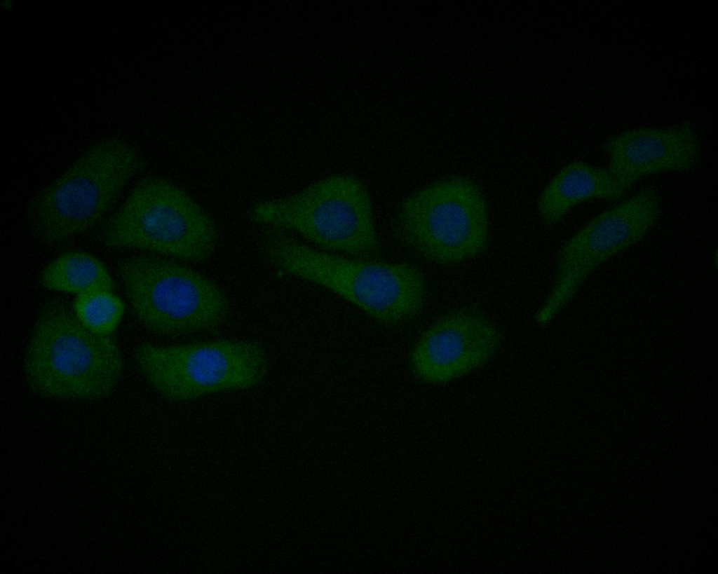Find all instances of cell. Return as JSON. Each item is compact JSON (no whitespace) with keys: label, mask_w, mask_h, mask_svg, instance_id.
Instances as JSON below:
<instances>
[{"label":"cell","mask_w":718,"mask_h":574,"mask_svg":"<svg viewBox=\"0 0 718 574\" xmlns=\"http://www.w3.org/2000/svg\"><path fill=\"white\" fill-rule=\"evenodd\" d=\"M267 229L261 253L279 271L323 287L382 324L409 320L423 310L426 283L416 266L346 259L314 250L283 231Z\"/></svg>","instance_id":"obj_1"},{"label":"cell","mask_w":718,"mask_h":574,"mask_svg":"<svg viewBox=\"0 0 718 574\" xmlns=\"http://www.w3.org/2000/svg\"><path fill=\"white\" fill-rule=\"evenodd\" d=\"M123 370L122 353L111 335L89 330L59 300L41 308L24 360L34 393L55 399H102L114 390Z\"/></svg>","instance_id":"obj_2"},{"label":"cell","mask_w":718,"mask_h":574,"mask_svg":"<svg viewBox=\"0 0 718 574\" xmlns=\"http://www.w3.org/2000/svg\"><path fill=\"white\" fill-rule=\"evenodd\" d=\"M218 232L209 214L170 181H140L112 216L102 240L112 247L147 250L185 261L200 262L215 250Z\"/></svg>","instance_id":"obj_3"},{"label":"cell","mask_w":718,"mask_h":574,"mask_svg":"<svg viewBox=\"0 0 718 574\" xmlns=\"http://www.w3.org/2000/svg\"><path fill=\"white\" fill-rule=\"evenodd\" d=\"M397 231L403 243L424 259L456 265L478 257L487 246L489 206L474 181L462 176L446 177L402 202Z\"/></svg>","instance_id":"obj_4"},{"label":"cell","mask_w":718,"mask_h":574,"mask_svg":"<svg viewBox=\"0 0 718 574\" xmlns=\"http://www.w3.org/2000/svg\"><path fill=\"white\" fill-rule=\"evenodd\" d=\"M250 215L266 228L295 231L329 250L363 256L379 247L368 191L349 175L330 176L294 194L259 202Z\"/></svg>","instance_id":"obj_5"},{"label":"cell","mask_w":718,"mask_h":574,"mask_svg":"<svg viewBox=\"0 0 718 574\" xmlns=\"http://www.w3.org/2000/svg\"><path fill=\"white\" fill-rule=\"evenodd\" d=\"M118 270L135 316L154 333L172 336L210 329L227 315L228 301L221 289L175 261L140 255L124 260Z\"/></svg>","instance_id":"obj_6"},{"label":"cell","mask_w":718,"mask_h":574,"mask_svg":"<svg viewBox=\"0 0 718 574\" xmlns=\"http://www.w3.org/2000/svg\"><path fill=\"white\" fill-rule=\"evenodd\" d=\"M138 152L118 139L89 149L38 198L34 219L40 236L57 242L96 224L140 169Z\"/></svg>","instance_id":"obj_7"},{"label":"cell","mask_w":718,"mask_h":574,"mask_svg":"<svg viewBox=\"0 0 718 574\" xmlns=\"http://www.w3.org/2000/svg\"><path fill=\"white\" fill-rule=\"evenodd\" d=\"M660 192L646 185L592 217L560 247L553 285L536 313L550 323L599 267L643 240L662 212Z\"/></svg>","instance_id":"obj_8"},{"label":"cell","mask_w":718,"mask_h":574,"mask_svg":"<svg viewBox=\"0 0 718 574\" xmlns=\"http://www.w3.org/2000/svg\"><path fill=\"white\" fill-rule=\"evenodd\" d=\"M135 360L149 384L172 400L250 388L268 367L260 346L235 340L166 347L143 343L136 348Z\"/></svg>","instance_id":"obj_9"},{"label":"cell","mask_w":718,"mask_h":574,"mask_svg":"<svg viewBox=\"0 0 718 574\" xmlns=\"http://www.w3.org/2000/svg\"><path fill=\"white\" fill-rule=\"evenodd\" d=\"M501 343L500 330L489 317L474 308L456 309L422 332L410 351L409 367L425 383H449L487 365Z\"/></svg>","instance_id":"obj_10"},{"label":"cell","mask_w":718,"mask_h":574,"mask_svg":"<svg viewBox=\"0 0 718 574\" xmlns=\"http://www.w3.org/2000/svg\"><path fill=\"white\" fill-rule=\"evenodd\" d=\"M602 149L607 170L625 193L644 177L690 172L701 156L699 137L686 121L668 128L628 129L607 139Z\"/></svg>","instance_id":"obj_11"},{"label":"cell","mask_w":718,"mask_h":574,"mask_svg":"<svg viewBox=\"0 0 718 574\" xmlns=\"http://www.w3.org/2000/svg\"><path fill=\"white\" fill-rule=\"evenodd\" d=\"M625 195L607 168L574 160L558 170L543 187L536 210L543 223L553 226L581 204L592 200L618 202Z\"/></svg>","instance_id":"obj_12"},{"label":"cell","mask_w":718,"mask_h":574,"mask_svg":"<svg viewBox=\"0 0 718 574\" xmlns=\"http://www.w3.org/2000/svg\"><path fill=\"white\" fill-rule=\"evenodd\" d=\"M48 289L77 296L98 290L113 291L114 281L94 256L80 251L65 252L50 263L41 277Z\"/></svg>","instance_id":"obj_13"},{"label":"cell","mask_w":718,"mask_h":574,"mask_svg":"<svg viewBox=\"0 0 718 574\" xmlns=\"http://www.w3.org/2000/svg\"><path fill=\"white\" fill-rule=\"evenodd\" d=\"M125 311L121 299L110 290H98L75 299L73 312L91 332L111 335L121 322Z\"/></svg>","instance_id":"obj_14"}]
</instances>
